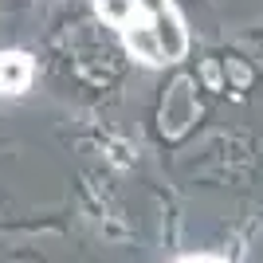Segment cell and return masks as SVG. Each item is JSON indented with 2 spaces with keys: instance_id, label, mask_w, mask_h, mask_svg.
<instances>
[{
  "instance_id": "obj_1",
  "label": "cell",
  "mask_w": 263,
  "mask_h": 263,
  "mask_svg": "<svg viewBox=\"0 0 263 263\" xmlns=\"http://www.w3.org/2000/svg\"><path fill=\"white\" fill-rule=\"evenodd\" d=\"M95 12L145 67H169L189 55V28L173 0H95Z\"/></svg>"
},
{
  "instance_id": "obj_3",
  "label": "cell",
  "mask_w": 263,
  "mask_h": 263,
  "mask_svg": "<svg viewBox=\"0 0 263 263\" xmlns=\"http://www.w3.org/2000/svg\"><path fill=\"white\" fill-rule=\"evenodd\" d=\"M177 263H228V259H220V255H209V252H200V255H181Z\"/></svg>"
},
{
  "instance_id": "obj_2",
  "label": "cell",
  "mask_w": 263,
  "mask_h": 263,
  "mask_svg": "<svg viewBox=\"0 0 263 263\" xmlns=\"http://www.w3.org/2000/svg\"><path fill=\"white\" fill-rule=\"evenodd\" d=\"M35 79V63L28 51H0V95L20 99Z\"/></svg>"
}]
</instances>
